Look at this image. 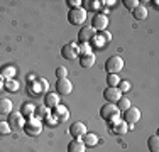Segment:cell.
Instances as JSON below:
<instances>
[{"label":"cell","mask_w":159,"mask_h":152,"mask_svg":"<svg viewBox=\"0 0 159 152\" xmlns=\"http://www.w3.org/2000/svg\"><path fill=\"white\" fill-rule=\"evenodd\" d=\"M86 125L83 123V122H75L73 125L70 127V135L73 137V139H83V135L86 134Z\"/></svg>","instance_id":"cell-11"},{"label":"cell","mask_w":159,"mask_h":152,"mask_svg":"<svg viewBox=\"0 0 159 152\" xmlns=\"http://www.w3.org/2000/svg\"><path fill=\"white\" fill-rule=\"evenodd\" d=\"M2 88H3V78L0 76V90H2Z\"/></svg>","instance_id":"cell-38"},{"label":"cell","mask_w":159,"mask_h":152,"mask_svg":"<svg viewBox=\"0 0 159 152\" xmlns=\"http://www.w3.org/2000/svg\"><path fill=\"white\" fill-rule=\"evenodd\" d=\"M3 88L7 91H10V93H16L20 88V85H19V81H16V79H5L3 81Z\"/></svg>","instance_id":"cell-22"},{"label":"cell","mask_w":159,"mask_h":152,"mask_svg":"<svg viewBox=\"0 0 159 152\" xmlns=\"http://www.w3.org/2000/svg\"><path fill=\"white\" fill-rule=\"evenodd\" d=\"M132 17H134L135 20H144V19L147 17V9L144 5H137L132 10Z\"/></svg>","instance_id":"cell-20"},{"label":"cell","mask_w":159,"mask_h":152,"mask_svg":"<svg viewBox=\"0 0 159 152\" xmlns=\"http://www.w3.org/2000/svg\"><path fill=\"white\" fill-rule=\"evenodd\" d=\"M12 132V127L9 125V122L0 120V135H9Z\"/></svg>","instance_id":"cell-29"},{"label":"cell","mask_w":159,"mask_h":152,"mask_svg":"<svg viewBox=\"0 0 159 152\" xmlns=\"http://www.w3.org/2000/svg\"><path fill=\"white\" fill-rule=\"evenodd\" d=\"M34 113H36V105L31 103V101H25V103L20 106V115L24 117V118L25 117H27V118H32Z\"/></svg>","instance_id":"cell-16"},{"label":"cell","mask_w":159,"mask_h":152,"mask_svg":"<svg viewBox=\"0 0 159 152\" xmlns=\"http://www.w3.org/2000/svg\"><path fill=\"white\" fill-rule=\"evenodd\" d=\"M93 37H95V30H93L92 27H83V29L78 32V41H80L81 44L90 42Z\"/></svg>","instance_id":"cell-15"},{"label":"cell","mask_w":159,"mask_h":152,"mask_svg":"<svg viewBox=\"0 0 159 152\" xmlns=\"http://www.w3.org/2000/svg\"><path fill=\"white\" fill-rule=\"evenodd\" d=\"M100 117H102L103 120H107V122L117 120V117H119V110H117V106H115V105H112V103H105V105L100 108Z\"/></svg>","instance_id":"cell-4"},{"label":"cell","mask_w":159,"mask_h":152,"mask_svg":"<svg viewBox=\"0 0 159 152\" xmlns=\"http://www.w3.org/2000/svg\"><path fill=\"white\" fill-rule=\"evenodd\" d=\"M59 105V95L54 93V91H48L46 96H44V106L46 108H54V106Z\"/></svg>","instance_id":"cell-14"},{"label":"cell","mask_w":159,"mask_h":152,"mask_svg":"<svg viewBox=\"0 0 159 152\" xmlns=\"http://www.w3.org/2000/svg\"><path fill=\"white\" fill-rule=\"evenodd\" d=\"M127 130H129V127H127L125 122H119V123L112 125V132H113V134H117V135H124Z\"/></svg>","instance_id":"cell-24"},{"label":"cell","mask_w":159,"mask_h":152,"mask_svg":"<svg viewBox=\"0 0 159 152\" xmlns=\"http://www.w3.org/2000/svg\"><path fill=\"white\" fill-rule=\"evenodd\" d=\"M81 142L85 144V147H95L98 144V135L97 134H90V132H86L85 135H83Z\"/></svg>","instance_id":"cell-19"},{"label":"cell","mask_w":159,"mask_h":152,"mask_svg":"<svg viewBox=\"0 0 159 152\" xmlns=\"http://www.w3.org/2000/svg\"><path fill=\"white\" fill-rule=\"evenodd\" d=\"M103 98H105V101H107V103L115 105L117 101L122 98V93H120L119 88H110V86H107V88L103 90Z\"/></svg>","instance_id":"cell-8"},{"label":"cell","mask_w":159,"mask_h":152,"mask_svg":"<svg viewBox=\"0 0 159 152\" xmlns=\"http://www.w3.org/2000/svg\"><path fill=\"white\" fill-rule=\"evenodd\" d=\"M49 115V112H48V108L46 106H36V113H34V117H39V120H44L46 117Z\"/></svg>","instance_id":"cell-28"},{"label":"cell","mask_w":159,"mask_h":152,"mask_svg":"<svg viewBox=\"0 0 159 152\" xmlns=\"http://www.w3.org/2000/svg\"><path fill=\"white\" fill-rule=\"evenodd\" d=\"M43 125H48V127H56V125H58V120H56L54 117L51 115V113H49L46 118L43 120Z\"/></svg>","instance_id":"cell-33"},{"label":"cell","mask_w":159,"mask_h":152,"mask_svg":"<svg viewBox=\"0 0 159 152\" xmlns=\"http://www.w3.org/2000/svg\"><path fill=\"white\" fill-rule=\"evenodd\" d=\"M66 3H68L70 9H80L83 2H81V0H66Z\"/></svg>","instance_id":"cell-36"},{"label":"cell","mask_w":159,"mask_h":152,"mask_svg":"<svg viewBox=\"0 0 159 152\" xmlns=\"http://www.w3.org/2000/svg\"><path fill=\"white\" fill-rule=\"evenodd\" d=\"M115 106H117V110H119V112H125V110H129V108H130V100H129V98H120V100L119 101H117V103H115Z\"/></svg>","instance_id":"cell-26"},{"label":"cell","mask_w":159,"mask_h":152,"mask_svg":"<svg viewBox=\"0 0 159 152\" xmlns=\"http://www.w3.org/2000/svg\"><path fill=\"white\" fill-rule=\"evenodd\" d=\"M141 120V110L135 108V106H130L129 110L124 112V122L129 125V127H134L137 122Z\"/></svg>","instance_id":"cell-5"},{"label":"cell","mask_w":159,"mask_h":152,"mask_svg":"<svg viewBox=\"0 0 159 152\" xmlns=\"http://www.w3.org/2000/svg\"><path fill=\"white\" fill-rule=\"evenodd\" d=\"M100 39L103 41L105 44H108V42L112 41V34L107 32V30H102V32H100Z\"/></svg>","instance_id":"cell-35"},{"label":"cell","mask_w":159,"mask_h":152,"mask_svg":"<svg viewBox=\"0 0 159 152\" xmlns=\"http://www.w3.org/2000/svg\"><path fill=\"white\" fill-rule=\"evenodd\" d=\"M147 147H149V152H159V137L156 134L149 137V140H147Z\"/></svg>","instance_id":"cell-23"},{"label":"cell","mask_w":159,"mask_h":152,"mask_svg":"<svg viewBox=\"0 0 159 152\" xmlns=\"http://www.w3.org/2000/svg\"><path fill=\"white\" fill-rule=\"evenodd\" d=\"M56 76H58V79L68 78V69L64 66H58V69H56Z\"/></svg>","instance_id":"cell-34"},{"label":"cell","mask_w":159,"mask_h":152,"mask_svg":"<svg viewBox=\"0 0 159 152\" xmlns=\"http://www.w3.org/2000/svg\"><path fill=\"white\" fill-rule=\"evenodd\" d=\"M7 122H9L10 127H24L25 125V118L20 115V112H10Z\"/></svg>","instance_id":"cell-13"},{"label":"cell","mask_w":159,"mask_h":152,"mask_svg":"<svg viewBox=\"0 0 159 152\" xmlns=\"http://www.w3.org/2000/svg\"><path fill=\"white\" fill-rule=\"evenodd\" d=\"M16 71H17V69H16L14 66H5L2 71H0V76H2V78H5V79H14Z\"/></svg>","instance_id":"cell-25"},{"label":"cell","mask_w":159,"mask_h":152,"mask_svg":"<svg viewBox=\"0 0 159 152\" xmlns=\"http://www.w3.org/2000/svg\"><path fill=\"white\" fill-rule=\"evenodd\" d=\"M107 27H108V17L107 15L105 14H95V17L92 19V29L102 32V30H105Z\"/></svg>","instance_id":"cell-7"},{"label":"cell","mask_w":159,"mask_h":152,"mask_svg":"<svg viewBox=\"0 0 159 152\" xmlns=\"http://www.w3.org/2000/svg\"><path fill=\"white\" fill-rule=\"evenodd\" d=\"M124 69V59L120 56H110L105 61V71L108 74H119Z\"/></svg>","instance_id":"cell-1"},{"label":"cell","mask_w":159,"mask_h":152,"mask_svg":"<svg viewBox=\"0 0 159 152\" xmlns=\"http://www.w3.org/2000/svg\"><path fill=\"white\" fill-rule=\"evenodd\" d=\"M117 88L120 90V93H127V91H130V81H127V79H122V81L119 83V86H117Z\"/></svg>","instance_id":"cell-31"},{"label":"cell","mask_w":159,"mask_h":152,"mask_svg":"<svg viewBox=\"0 0 159 152\" xmlns=\"http://www.w3.org/2000/svg\"><path fill=\"white\" fill-rule=\"evenodd\" d=\"M29 88H31V93H32V95H41V93H44V91H48V88H49L48 79H46V78H37V81H32Z\"/></svg>","instance_id":"cell-10"},{"label":"cell","mask_w":159,"mask_h":152,"mask_svg":"<svg viewBox=\"0 0 159 152\" xmlns=\"http://www.w3.org/2000/svg\"><path fill=\"white\" fill-rule=\"evenodd\" d=\"M51 115L58 120V123H63V122H66L68 118H70V110H68L64 105L59 103L58 106H54V108H52Z\"/></svg>","instance_id":"cell-9"},{"label":"cell","mask_w":159,"mask_h":152,"mask_svg":"<svg viewBox=\"0 0 159 152\" xmlns=\"http://www.w3.org/2000/svg\"><path fill=\"white\" fill-rule=\"evenodd\" d=\"M22 128H24V132L29 137H37V135H41V132H43V122L36 120L32 117L31 120H27V123H25Z\"/></svg>","instance_id":"cell-3"},{"label":"cell","mask_w":159,"mask_h":152,"mask_svg":"<svg viewBox=\"0 0 159 152\" xmlns=\"http://www.w3.org/2000/svg\"><path fill=\"white\" fill-rule=\"evenodd\" d=\"M86 20V10L85 9H70L68 10V22L71 25H83Z\"/></svg>","instance_id":"cell-2"},{"label":"cell","mask_w":159,"mask_h":152,"mask_svg":"<svg viewBox=\"0 0 159 152\" xmlns=\"http://www.w3.org/2000/svg\"><path fill=\"white\" fill-rule=\"evenodd\" d=\"M119 83H120L119 74H107V85L110 86V88H117Z\"/></svg>","instance_id":"cell-27"},{"label":"cell","mask_w":159,"mask_h":152,"mask_svg":"<svg viewBox=\"0 0 159 152\" xmlns=\"http://www.w3.org/2000/svg\"><path fill=\"white\" fill-rule=\"evenodd\" d=\"M61 56L64 59H76L78 58V47L75 42L71 44H64L61 47Z\"/></svg>","instance_id":"cell-12"},{"label":"cell","mask_w":159,"mask_h":152,"mask_svg":"<svg viewBox=\"0 0 159 152\" xmlns=\"http://www.w3.org/2000/svg\"><path fill=\"white\" fill-rule=\"evenodd\" d=\"M137 5H141V2H139V0H124V7H125V9H129L130 12H132V10H134Z\"/></svg>","instance_id":"cell-32"},{"label":"cell","mask_w":159,"mask_h":152,"mask_svg":"<svg viewBox=\"0 0 159 152\" xmlns=\"http://www.w3.org/2000/svg\"><path fill=\"white\" fill-rule=\"evenodd\" d=\"M100 3H103V5H110V7H112V5H115L117 2H115V0H110V2H100Z\"/></svg>","instance_id":"cell-37"},{"label":"cell","mask_w":159,"mask_h":152,"mask_svg":"<svg viewBox=\"0 0 159 152\" xmlns=\"http://www.w3.org/2000/svg\"><path fill=\"white\" fill-rule=\"evenodd\" d=\"M12 112V101L9 98H0V113L2 115H9Z\"/></svg>","instance_id":"cell-21"},{"label":"cell","mask_w":159,"mask_h":152,"mask_svg":"<svg viewBox=\"0 0 159 152\" xmlns=\"http://www.w3.org/2000/svg\"><path fill=\"white\" fill-rule=\"evenodd\" d=\"M68 152H86V147L81 142V139H73L68 144Z\"/></svg>","instance_id":"cell-17"},{"label":"cell","mask_w":159,"mask_h":152,"mask_svg":"<svg viewBox=\"0 0 159 152\" xmlns=\"http://www.w3.org/2000/svg\"><path fill=\"white\" fill-rule=\"evenodd\" d=\"M83 3H86L85 10H97V9H100V5H102L98 0H86V2H83Z\"/></svg>","instance_id":"cell-30"},{"label":"cell","mask_w":159,"mask_h":152,"mask_svg":"<svg viewBox=\"0 0 159 152\" xmlns=\"http://www.w3.org/2000/svg\"><path fill=\"white\" fill-rule=\"evenodd\" d=\"M95 54L93 52H88V54H81V58H80V66L81 68H92L93 64H95Z\"/></svg>","instance_id":"cell-18"},{"label":"cell","mask_w":159,"mask_h":152,"mask_svg":"<svg viewBox=\"0 0 159 152\" xmlns=\"http://www.w3.org/2000/svg\"><path fill=\"white\" fill-rule=\"evenodd\" d=\"M73 91V85L68 78H63V79H58L56 81V93L59 96H68V95Z\"/></svg>","instance_id":"cell-6"}]
</instances>
